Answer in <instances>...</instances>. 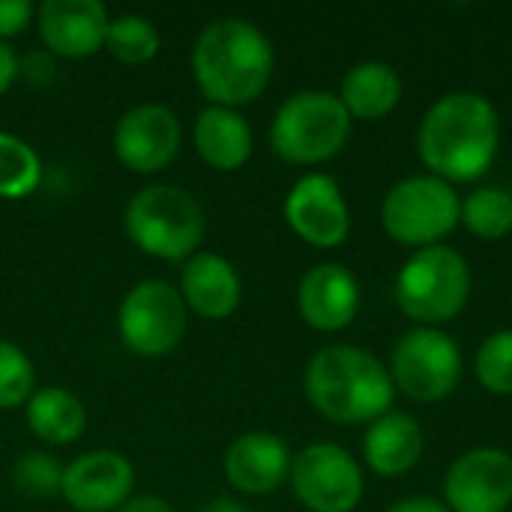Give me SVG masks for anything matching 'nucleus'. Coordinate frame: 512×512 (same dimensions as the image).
<instances>
[{"label":"nucleus","mask_w":512,"mask_h":512,"mask_svg":"<svg viewBox=\"0 0 512 512\" xmlns=\"http://www.w3.org/2000/svg\"><path fill=\"white\" fill-rule=\"evenodd\" d=\"M501 147V117L489 96L453 90L435 99L417 126V156L447 183L480 180Z\"/></svg>","instance_id":"1"},{"label":"nucleus","mask_w":512,"mask_h":512,"mask_svg":"<svg viewBox=\"0 0 512 512\" xmlns=\"http://www.w3.org/2000/svg\"><path fill=\"white\" fill-rule=\"evenodd\" d=\"M276 54L267 33L249 18L210 21L192 48V72L210 105L240 108L255 102L273 78Z\"/></svg>","instance_id":"2"},{"label":"nucleus","mask_w":512,"mask_h":512,"mask_svg":"<svg viewBox=\"0 0 512 512\" xmlns=\"http://www.w3.org/2000/svg\"><path fill=\"white\" fill-rule=\"evenodd\" d=\"M309 405L330 423L369 426L393 411L396 387L387 363L360 345H324L303 375Z\"/></svg>","instance_id":"3"},{"label":"nucleus","mask_w":512,"mask_h":512,"mask_svg":"<svg viewBox=\"0 0 512 512\" xmlns=\"http://www.w3.org/2000/svg\"><path fill=\"white\" fill-rule=\"evenodd\" d=\"M471 288V264L459 249L441 243L417 249L402 264L393 282V297L417 327H441L465 312Z\"/></svg>","instance_id":"4"},{"label":"nucleus","mask_w":512,"mask_h":512,"mask_svg":"<svg viewBox=\"0 0 512 512\" xmlns=\"http://www.w3.org/2000/svg\"><path fill=\"white\" fill-rule=\"evenodd\" d=\"M351 114L330 90H297L270 123V147L291 165H321L351 138Z\"/></svg>","instance_id":"5"},{"label":"nucleus","mask_w":512,"mask_h":512,"mask_svg":"<svg viewBox=\"0 0 512 512\" xmlns=\"http://www.w3.org/2000/svg\"><path fill=\"white\" fill-rule=\"evenodd\" d=\"M129 240L162 261H189L204 240V210L180 186L150 183L126 204Z\"/></svg>","instance_id":"6"},{"label":"nucleus","mask_w":512,"mask_h":512,"mask_svg":"<svg viewBox=\"0 0 512 512\" xmlns=\"http://www.w3.org/2000/svg\"><path fill=\"white\" fill-rule=\"evenodd\" d=\"M462 198L453 183L435 174H414L387 189L381 201V225L399 246L429 249L441 246L456 231Z\"/></svg>","instance_id":"7"},{"label":"nucleus","mask_w":512,"mask_h":512,"mask_svg":"<svg viewBox=\"0 0 512 512\" xmlns=\"http://www.w3.org/2000/svg\"><path fill=\"white\" fill-rule=\"evenodd\" d=\"M387 369L402 396L417 405H435L456 393L465 357L459 342L441 327H414L396 339Z\"/></svg>","instance_id":"8"},{"label":"nucleus","mask_w":512,"mask_h":512,"mask_svg":"<svg viewBox=\"0 0 512 512\" xmlns=\"http://www.w3.org/2000/svg\"><path fill=\"white\" fill-rule=\"evenodd\" d=\"M189 324V309L180 291L162 279H144L120 303L117 330L123 345L138 357H165L174 351Z\"/></svg>","instance_id":"9"},{"label":"nucleus","mask_w":512,"mask_h":512,"mask_svg":"<svg viewBox=\"0 0 512 512\" xmlns=\"http://www.w3.org/2000/svg\"><path fill=\"white\" fill-rule=\"evenodd\" d=\"M288 483L309 512H354L363 498L360 462L330 441L303 447L291 462Z\"/></svg>","instance_id":"10"},{"label":"nucleus","mask_w":512,"mask_h":512,"mask_svg":"<svg viewBox=\"0 0 512 512\" xmlns=\"http://www.w3.org/2000/svg\"><path fill=\"white\" fill-rule=\"evenodd\" d=\"M288 228L315 249H339L351 234V207L330 174H303L285 198Z\"/></svg>","instance_id":"11"},{"label":"nucleus","mask_w":512,"mask_h":512,"mask_svg":"<svg viewBox=\"0 0 512 512\" xmlns=\"http://www.w3.org/2000/svg\"><path fill=\"white\" fill-rule=\"evenodd\" d=\"M450 512H507L512 504V456L501 447H474L444 474Z\"/></svg>","instance_id":"12"},{"label":"nucleus","mask_w":512,"mask_h":512,"mask_svg":"<svg viewBox=\"0 0 512 512\" xmlns=\"http://www.w3.org/2000/svg\"><path fill=\"white\" fill-rule=\"evenodd\" d=\"M180 141V120L165 105H138L114 126V153L135 174H156L168 168L180 150Z\"/></svg>","instance_id":"13"},{"label":"nucleus","mask_w":512,"mask_h":512,"mask_svg":"<svg viewBox=\"0 0 512 512\" xmlns=\"http://www.w3.org/2000/svg\"><path fill=\"white\" fill-rule=\"evenodd\" d=\"M135 471L114 450H93L63 468V501L78 512H117L132 495Z\"/></svg>","instance_id":"14"},{"label":"nucleus","mask_w":512,"mask_h":512,"mask_svg":"<svg viewBox=\"0 0 512 512\" xmlns=\"http://www.w3.org/2000/svg\"><path fill=\"white\" fill-rule=\"evenodd\" d=\"M297 312L318 333H339L360 312V282L342 264H318L297 285Z\"/></svg>","instance_id":"15"},{"label":"nucleus","mask_w":512,"mask_h":512,"mask_svg":"<svg viewBox=\"0 0 512 512\" xmlns=\"http://www.w3.org/2000/svg\"><path fill=\"white\" fill-rule=\"evenodd\" d=\"M111 15L99 0H45L36 9V27L45 48L57 57H90L105 42Z\"/></svg>","instance_id":"16"},{"label":"nucleus","mask_w":512,"mask_h":512,"mask_svg":"<svg viewBox=\"0 0 512 512\" xmlns=\"http://www.w3.org/2000/svg\"><path fill=\"white\" fill-rule=\"evenodd\" d=\"M291 450L273 432H246L225 453V477L243 495H270L291 477Z\"/></svg>","instance_id":"17"},{"label":"nucleus","mask_w":512,"mask_h":512,"mask_svg":"<svg viewBox=\"0 0 512 512\" xmlns=\"http://www.w3.org/2000/svg\"><path fill=\"white\" fill-rule=\"evenodd\" d=\"M180 297L186 309L207 321L231 318L243 300V282L237 267L216 252H195L180 273Z\"/></svg>","instance_id":"18"},{"label":"nucleus","mask_w":512,"mask_h":512,"mask_svg":"<svg viewBox=\"0 0 512 512\" xmlns=\"http://www.w3.org/2000/svg\"><path fill=\"white\" fill-rule=\"evenodd\" d=\"M426 453V432L408 411H387L363 435V462L378 477L411 474Z\"/></svg>","instance_id":"19"},{"label":"nucleus","mask_w":512,"mask_h":512,"mask_svg":"<svg viewBox=\"0 0 512 512\" xmlns=\"http://www.w3.org/2000/svg\"><path fill=\"white\" fill-rule=\"evenodd\" d=\"M255 135L237 108L207 105L195 120V150L216 171H237L249 162Z\"/></svg>","instance_id":"20"},{"label":"nucleus","mask_w":512,"mask_h":512,"mask_svg":"<svg viewBox=\"0 0 512 512\" xmlns=\"http://www.w3.org/2000/svg\"><path fill=\"white\" fill-rule=\"evenodd\" d=\"M351 120H384L402 102V78L387 60L354 63L336 93Z\"/></svg>","instance_id":"21"},{"label":"nucleus","mask_w":512,"mask_h":512,"mask_svg":"<svg viewBox=\"0 0 512 512\" xmlns=\"http://www.w3.org/2000/svg\"><path fill=\"white\" fill-rule=\"evenodd\" d=\"M27 426L39 441L51 447H66L84 435L87 411L75 393L63 387H42L33 390V396L27 399Z\"/></svg>","instance_id":"22"},{"label":"nucleus","mask_w":512,"mask_h":512,"mask_svg":"<svg viewBox=\"0 0 512 512\" xmlns=\"http://www.w3.org/2000/svg\"><path fill=\"white\" fill-rule=\"evenodd\" d=\"M459 225L477 240H504L512 231V192L504 186H480L462 198Z\"/></svg>","instance_id":"23"},{"label":"nucleus","mask_w":512,"mask_h":512,"mask_svg":"<svg viewBox=\"0 0 512 512\" xmlns=\"http://www.w3.org/2000/svg\"><path fill=\"white\" fill-rule=\"evenodd\" d=\"M42 183V159L39 153L18 135L0 129V198L18 201L39 189Z\"/></svg>","instance_id":"24"},{"label":"nucleus","mask_w":512,"mask_h":512,"mask_svg":"<svg viewBox=\"0 0 512 512\" xmlns=\"http://www.w3.org/2000/svg\"><path fill=\"white\" fill-rule=\"evenodd\" d=\"M159 42H162L159 30H156V24L150 18H144V15H117L105 27L102 48L114 60L138 66V63H147V60L156 57Z\"/></svg>","instance_id":"25"},{"label":"nucleus","mask_w":512,"mask_h":512,"mask_svg":"<svg viewBox=\"0 0 512 512\" xmlns=\"http://www.w3.org/2000/svg\"><path fill=\"white\" fill-rule=\"evenodd\" d=\"M474 378L492 396H512V327L483 339L474 354Z\"/></svg>","instance_id":"26"},{"label":"nucleus","mask_w":512,"mask_h":512,"mask_svg":"<svg viewBox=\"0 0 512 512\" xmlns=\"http://www.w3.org/2000/svg\"><path fill=\"white\" fill-rule=\"evenodd\" d=\"M63 486V468L54 456L48 453H24L15 465H12V489L24 498L33 501H45L60 495Z\"/></svg>","instance_id":"27"},{"label":"nucleus","mask_w":512,"mask_h":512,"mask_svg":"<svg viewBox=\"0 0 512 512\" xmlns=\"http://www.w3.org/2000/svg\"><path fill=\"white\" fill-rule=\"evenodd\" d=\"M36 372L30 357L15 345L0 339V411H12L18 405H27L33 396Z\"/></svg>","instance_id":"28"},{"label":"nucleus","mask_w":512,"mask_h":512,"mask_svg":"<svg viewBox=\"0 0 512 512\" xmlns=\"http://www.w3.org/2000/svg\"><path fill=\"white\" fill-rule=\"evenodd\" d=\"M33 6L27 0H0V42L27 30Z\"/></svg>","instance_id":"29"},{"label":"nucleus","mask_w":512,"mask_h":512,"mask_svg":"<svg viewBox=\"0 0 512 512\" xmlns=\"http://www.w3.org/2000/svg\"><path fill=\"white\" fill-rule=\"evenodd\" d=\"M18 72H21L18 54L6 42H0V96L12 87V81L18 78Z\"/></svg>","instance_id":"30"},{"label":"nucleus","mask_w":512,"mask_h":512,"mask_svg":"<svg viewBox=\"0 0 512 512\" xmlns=\"http://www.w3.org/2000/svg\"><path fill=\"white\" fill-rule=\"evenodd\" d=\"M387 512H450L444 501L429 498V495H417V498H405L399 504H393Z\"/></svg>","instance_id":"31"},{"label":"nucleus","mask_w":512,"mask_h":512,"mask_svg":"<svg viewBox=\"0 0 512 512\" xmlns=\"http://www.w3.org/2000/svg\"><path fill=\"white\" fill-rule=\"evenodd\" d=\"M117 512H174V507L156 495H141V498H129Z\"/></svg>","instance_id":"32"},{"label":"nucleus","mask_w":512,"mask_h":512,"mask_svg":"<svg viewBox=\"0 0 512 512\" xmlns=\"http://www.w3.org/2000/svg\"><path fill=\"white\" fill-rule=\"evenodd\" d=\"M198 512H252V510H246L243 504H237V501H231V498H213V501H207V504H204Z\"/></svg>","instance_id":"33"}]
</instances>
